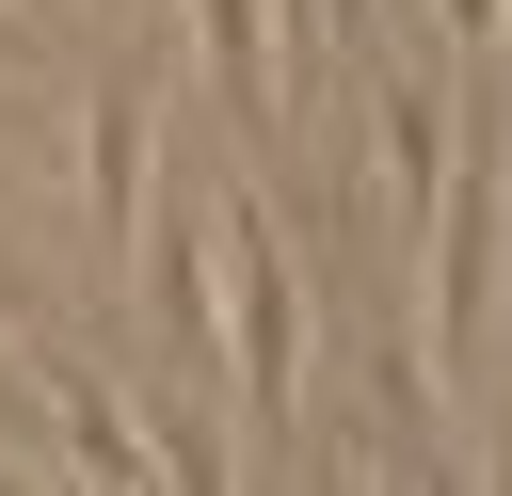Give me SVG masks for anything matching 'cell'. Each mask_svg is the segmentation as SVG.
Here are the masks:
<instances>
[{"label": "cell", "mask_w": 512, "mask_h": 496, "mask_svg": "<svg viewBox=\"0 0 512 496\" xmlns=\"http://www.w3.org/2000/svg\"><path fill=\"white\" fill-rule=\"evenodd\" d=\"M496 208H512V96L480 80V112H464V144H448V176H432V288H416V368H432V400H464V368H480V336H496Z\"/></svg>", "instance_id": "6da1fadb"}, {"label": "cell", "mask_w": 512, "mask_h": 496, "mask_svg": "<svg viewBox=\"0 0 512 496\" xmlns=\"http://www.w3.org/2000/svg\"><path fill=\"white\" fill-rule=\"evenodd\" d=\"M208 288H224V352H240V416H256L240 464H288V400H304V272H288V240H272L256 192H224Z\"/></svg>", "instance_id": "7a4b0ae2"}, {"label": "cell", "mask_w": 512, "mask_h": 496, "mask_svg": "<svg viewBox=\"0 0 512 496\" xmlns=\"http://www.w3.org/2000/svg\"><path fill=\"white\" fill-rule=\"evenodd\" d=\"M144 176H160V80L144 64H96L80 80V208H96V256H128Z\"/></svg>", "instance_id": "3957f363"}, {"label": "cell", "mask_w": 512, "mask_h": 496, "mask_svg": "<svg viewBox=\"0 0 512 496\" xmlns=\"http://www.w3.org/2000/svg\"><path fill=\"white\" fill-rule=\"evenodd\" d=\"M192 48H208V80H224L240 144H272V128H288V80H272V0H192Z\"/></svg>", "instance_id": "277c9868"}, {"label": "cell", "mask_w": 512, "mask_h": 496, "mask_svg": "<svg viewBox=\"0 0 512 496\" xmlns=\"http://www.w3.org/2000/svg\"><path fill=\"white\" fill-rule=\"evenodd\" d=\"M448 48H464V80H496V48H512V0H448Z\"/></svg>", "instance_id": "5b68a950"}, {"label": "cell", "mask_w": 512, "mask_h": 496, "mask_svg": "<svg viewBox=\"0 0 512 496\" xmlns=\"http://www.w3.org/2000/svg\"><path fill=\"white\" fill-rule=\"evenodd\" d=\"M0 64H16V80L48 64V16H32V0H0Z\"/></svg>", "instance_id": "8992f818"}, {"label": "cell", "mask_w": 512, "mask_h": 496, "mask_svg": "<svg viewBox=\"0 0 512 496\" xmlns=\"http://www.w3.org/2000/svg\"><path fill=\"white\" fill-rule=\"evenodd\" d=\"M0 416L32 432V336H16V320H0Z\"/></svg>", "instance_id": "52a82bcc"}, {"label": "cell", "mask_w": 512, "mask_h": 496, "mask_svg": "<svg viewBox=\"0 0 512 496\" xmlns=\"http://www.w3.org/2000/svg\"><path fill=\"white\" fill-rule=\"evenodd\" d=\"M368 16H384V0H320V64H336V48L368 32Z\"/></svg>", "instance_id": "ba28073f"}, {"label": "cell", "mask_w": 512, "mask_h": 496, "mask_svg": "<svg viewBox=\"0 0 512 496\" xmlns=\"http://www.w3.org/2000/svg\"><path fill=\"white\" fill-rule=\"evenodd\" d=\"M496 96H512V48H496Z\"/></svg>", "instance_id": "9c48e42d"}]
</instances>
